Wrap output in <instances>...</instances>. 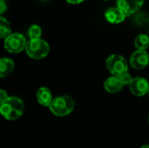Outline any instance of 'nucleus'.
Returning a JSON list of instances; mask_svg holds the SVG:
<instances>
[{
	"mask_svg": "<svg viewBox=\"0 0 149 148\" xmlns=\"http://www.w3.org/2000/svg\"><path fill=\"white\" fill-rule=\"evenodd\" d=\"M0 113L7 120H16L24 113V102L17 97H9L1 103Z\"/></svg>",
	"mask_w": 149,
	"mask_h": 148,
	"instance_id": "obj_1",
	"label": "nucleus"
},
{
	"mask_svg": "<svg viewBox=\"0 0 149 148\" xmlns=\"http://www.w3.org/2000/svg\"><path fill=\"white\" fill-rule=\"evenodd\" d=\"M74 106V101L70 96L62 95L53 99L49 109L52 114L58 117H64L70 114L73 111Z\"/></svg>",
	"mask_w": 149,
	"mask_h": 148,
	"instance_id": "obj_2",
	"label": "nucleus"
},
{
	"mask_svg": "<svg viewBox=\"0 0 149 148\" xmlns=\"http://www.w3.org/2000/svg\"><path fill=\"white\" fill-rule=\"evenodd\" d=\"M50 51V46L44 39L36 38L30 39L25 47L27 55L33 59H41L47 56Z\"/></svg>",
	"mask_w": 149,
	"mask_h": 148,
	"instance_id": "obj_3",
	"label": "nucleus"
},
{
	"mask_svg": "<svg viewBox=\"0 0 149 148\" xmlns=\"http://www.w3.org/2000/svg\"><path fill=\"white\" fill-rule=\"evenodd\" d=\"M106 65L113 76H120L127 72L128 70V65L126 58L119 54H113L109 56L106 61Z\"/></svg>",
	"mask_w": 149,
	"mask_h": 148,
	"instance_id": "obj_4",
	"label": "nucleus"
},
{
	"mask_svg": "<svg viewBox=\"0 0 149 148\" xmlns=\"http://www.w3.org/2000/svg\"><path fill=\"white\" fill-rule=\"evenodd\" d=\"M26 39L20 33H11L4 40V48L10 53H19L26 47Z\"/></svg>",
	"mask_w": 149,
	"mask_h": 148,
	"instance_id": "obj_5",
	"label": "nucleus"
},
{
	"mask_svg": "<svg viewBox=\"0 0 149 148\" xmlns=\"http://www.w3.org/2000/svg\"><path fill=\"white\" fill-rule=\"evenodd\" d=\"M144 0H117L118 8L126 17L137 12L143 5Z\"/></svg>",
	"mask_w": 149,
	"mask_h": 148,
	"instance_id": "obj_6",
	"label": "nucleus"
},
{
	"mask_svg": "<svg viewBox=\"0 0 149 148\" xmlns=\"http://www.w3.org/2000/svg\"><path fill=\"white\" fill-rule=\"evenodd\" d=\"M149 64V54L147 51H135L130 57V65L134 69L141 70Z\"/></svg>",
	"mask_w": 149,
	"mask_h": 148,
	"instance_id": "obj_7",
	"label": "nucleus"
},
{
	"mask_svg": "<svg viewBox=\"0 0 149 148\" xmlns=\"http://www.w3.org/2000/svg\"><path fill=\"white\" fill-rule=\"evenodd\" d=\"M130 92L135 96L141 97L145 94L148 93L149 84L148 81L141 77H136L133 79L131 83L129 84Z\"/></svg>",
	"mask_w": 149,
	"mask_h": 148,
	"instance_id": "obj_8",
	"label": "nucleus"
},
{
	"mask_svg": "<svg viewBox=\"0 0 149 148\" xmlns=\"http://www.w3.org/2000/svg\"><path fill=\"white\" fill-rule=\"evenodd\" d=\"M124 85L125 84L119 76H112L104 82L105 90L110 93L119 92L124 87Z\"/></svg>",
	"mask_w": 149,
	"mask_h": 148,
	"instance_id": "obj_9",
	"label": "nucleus"
},
{
	"mask_svg": "<svg viewBox=\"0 0 149 148\" xmlns=\"http://www.w3.org/2000/svg\"><path fill=\"white\" fill-rule=\"evenodd\" d=\"M106 19L111 24H120L126 18L125 14L118 7H111L105 12Z\"/></svg>",
	"mask_w": 149,
	"mask_h": 148,
	"instance_id": "obj_10",
	"label": "nucleus"
},
{
	"mask_svg": "<svg viewBox=\"0 0 149 148\" xmlns=\"http://www.w3.org/2000/svg\"><path fill=\"white\" fill-rule=\"evenodd\" d=\"M37 100L43 106H50L53 100L51 91L46 87H40L37 92Z\"/></svg>",
	"mask_w": 149,
	"mask_h": 148,
	"instance_id": "obj_11",
	"label": "nucleus"
},
{
	"mask_svg": "<svg viewBox=\"0 0 149 148\" xmlns=\"http://www.w3.org/2000/svg\"><path fill=\"white\" fill-rule=\"evenodd\" d=\"M15 65L13 60L8 58H3L0 60V77L3 79L10 74L14 70Z\"/></svg>",
	"mask_w": 149,
	"mask_h": 148,
	"instance_id": "obj_12",
	"label": "nucleus"
},
{
	"mask_svg": "<svg viewBox=\"0 0 149 148\" xmlns=\"http://www.w3.org/2000/svg\"><path fill=\"white\" fill-rule=\"evenodd\" d=\"M134 45L137 50L146 51L149 46V37L146 34H140L134 39Z\"/></svg>",
	"mask_w": 149,
	"mask_h": 148,
	"instance_id": "obj_13",
	"label": "nucleus"
},
{
	"mask_svg": "<svg viewBox=\"0 0 149 148\" xmlns=\"http://www.w3.org/2000/svg\"><path fill=\"white\" fill-rule=\"evenodd\" d=\"M11 34V28L10 22L3 17H0V38H6Z\"/></svg>",
	"mask_w": 149,
	"mask_h": 148,
	"instance_id": "obj_14",
	"label": "nucleus"
},
{
	"mask_svg": "<svg viewBox=\"0 0 149 148\" xmlns=\"http://www.w3.org/2000/svg\"><path fill=\"white\" fill-rule=\"evenodd\" d=\"M28 35L31 39L40 38L42 35V29L38 24H32L28 30Z\"/></svg>",
	"mask_w": 149,
	"mask_h": 148,
	"instance_id": "obj_15",
	"label": "nucleus"
},
{
	"mask_svg": "<svg viewBox=\"0 0 149 148\" xmlns=\"http://www.w3.org/2000/svg\"><path fill=\"white\" fill-rule=\"evenodd\" d=\"M136 21L139 23V24H148L149 23V15L148 13H140L138 14V16L136 17Z\"/></svg>",
	"mask_w": 149,
	"mask_h": 148,
	"instance_id": "obj_16",
	"label": "nucleus"
},
{
	"mask_svg": "<svg viewBox=\"0 0 149 148\" xmlns=\"http://www.w3.org/2000/svg\"><path fill=\"white\" fill-rule=\"evenodd\" d=\"M8 98H9V96H8L7 92L4 90H3V89L0 90V103L4 102Z\"/></svg>",
	"mask_w": 149,
	"mask_h": 148,
	"instance_id": "obj_17",
	"label": "nucleus"
},
{
	"mask_svg": "<svg viewBox=\"0 0 149 148\" xmlns=\"http://www.w3.org/2000/svg\"><path fill=\"white\" fill-rule=\"evenodd\" d=\"M7 9V5L4 0H0V13L3 14Z\"/></svg>",
	"mask_w": 149,
	"mask_h": 148,
	"instance_id": "obj_18",
	"label": "nucleus"
},
{
	"mask_svg": "<svg viewBox=\"0 0 149 148\" xmlns=\"http://www.w3.org/2000/svg\"><path fill=\"white\" fill-rule=\"evenodd\" d=\"M65 1L69 3H72V4H79L85 0H65Z\"/></svg>",
	"mask_w": 149,
	"mask_h": 148,
	"instance_id": "obj_19",
	"label": "nucleus"
},
{
	"mask_svg": "<svg viewBox=\"0 0 149 148\" xmlns=\"http://www.w3.org/2000/svg\"><path fill=\"white\" fill-rule=\"evenodd\" d=\"M141 148H149V145H144V146H142Z\"/></svg>",
	"mask_w": 149,
	"mask_h": 148,
	"instance_id": "obj_20",
	"label": "nucleus"
},
{
	"mask_svg": "<svg viewBox=\"0 0 149 148\" xmlns=\"http://www.w3.org/2000/svg\"><path fill=\"white\" fill-rule=\"evenodd\" d=\"M148 124H149V116H148Z\"/></svg>",
	"mask_w": 149,
	"mask_h": 148,
	"instance_id": "obj_21",
	"label": "nucleus"
},
{
	"mask_svg": "<svg viewBox=\"0 0 149 148\" xmlns=\"http://www.w3.org/2000/svg\"><path fill=\"white\" fill-rule=\"evenodd\" d=\"M42 1H46V0H42Z\"/></svg>",
	"mask_w": 149,
	"mask_h": 148,
	"instance_id": "obj_22",
	"label": "nucleus"
},
{
	"mask_svg": "<svg viewBox=\"0 0 149 148\" xmlns=\"http://www.w3.org/2000/svg\"><path fill=\"white\" fill-rule=\"evenodd\" d=\"M148 95H149V90H148Z\"/></svg>",
	"mask_w": 149,
	"mask_h": 148,
	"instance_id": "obj_23",
	"label": "nucleus"
}]
</instances>
